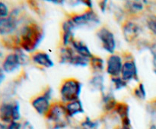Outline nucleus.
<instances>
[{
  "label": "nucleus",
  "mask_w": 156,
  "mask_h": 129,
  "mask_svg": "<svg viewBox=\"0 0 156 129\" xmlns=\"http://www.w3.org/2000/svg\"><path fill=\"white\" fill-rule=\"evenodd\" d=\"M134 95L136 96V97L139 99V100H144L146 97V88L143 83H140L138 85L137 87H136V89L134 90Z\"/></svg>",
  "instance_id": "b1692460"
},
{
  "label": "nucleus",
  "mask_w": 156,
  "mask_h": 129,
  "mask_svg": "<svg viewBox=\"0 0 156 129\" xmlns=\"http://www.w3.org/2000/svg\"><path fill=\"white\" fill-rule=\"evenodd\" d=\"M122 67H123V61L120 56L116 54H112L107 61L106 71L109 75L114 77H118L121 74Z\"/></svg>",
  "instance_id": "f8f14e48"
},
{
  "label": "nucleus",
  "mask_w": 156,
  "mask_h": 129,
  "mask_svg": "<svg viewBox=\"0 0 156 129\" xmlns=\"http://www.w3.org/2000/svg\"><path fill=\"white\" fill-rule=\"evenodd\" d=\"M121 77L126 82L135 80L139 81L138 69L133 60L126 61L123 64L121 71Z\"/></svg>",
  "instance_id": "9b49d317"
},
{
  "label": "nucleus",
  "mask_w": 156,
  "mask_h": 129,
  "mask_svg": "<svg viewBox=\"0 0 156 129\" xmlns=\"http://www.w3.org/2000/svg\"><path fill=\"white\" fill-rule=\"evenodd\" d=\"M75 27H91L98 25L100 18L93 9H88L85 12L74 15L70 18Z\"/></svg>",
  "instance_id": "423d86ee"
},
{
  "label": "nucleus",
  "mask_w": 156,
  "mask_h": 129,
  "mask_svg": "<svg viewBox=\"0 0 156 129\" xmlns=\"http://www.w3.org/2000/svg\"><path fill=\"white\" fill-rule=\"evenodd\" d=\"M76 52L73 48L65 46L61 49L60 56H59V62L61 64H71L73 57L76 55Z\"/></svg>",
  "instance_id": "6ab92c4d"
},
{
  "label": "nucleus",
  "mask_w": 156,
  "mask_h": 129,
  "mask_svg": "<svg viewBox=\"0 0 156 129\" xmlns=\"http://www.w3.org/2000/svg\"><path fill=\"white\" fill-rule=\"evenodd\" d=\"M44 33L41 27L35 23L25 25L20 30L18 36L19 48L27 53H33L44 39Z\"/></svg>",
  "instance_id": "f257e3e1"
},
{
  "label": "nucleus",
  "mask_w": 156,
  "mask_h": 129,
  "mask_svg": "<svg viewBox=\"0 0 156 129\" xmlns=\"http://www.w3.org/2000/svg\"><path fill=\"white\" fill-rule=\"evenodd\" d=\"M5 78V71H3L2 68L0 67V84L3 82V80Z\"/></svg>",
  "instance_id": "c756f323"
},
{
  "label": "nucleus",
  "mask_w": 156,
  "mask_h": 129,
  "mask_svg": "<svg viewBox=\"0 0 156 129\" xmlns=\"http://www.w3.org/2000/svg\"><path fill=\"white\" fill-rule=\"evenodd\" d=\"M111 82H112L114 87L116 90H119L123 89L127 86V82L125 81L121 77L118 76V77H114L111 78Z\"/></svg>",
  "instance_id": "5701e85b"
},
{
  "label": "nucleus",
  "mask_w": 156,
  "mask_h": 129,
  "mask_svg": "<svg viewBox=\"0 0 156 129\" xmlns=\"http://www.w3.org/2000/svg\"><path fill=\"white\" fill-rule=\"evenodd\" d=\"M7 128V125L2 122H0V129H6Z\"/></svg>",
  "instance_id": "473e14b6"
},
{
  "label": "nucleus",
  "mask_w": 156,
  "mask_h": 129,
  "mask_svg": "<svg viewBox=\"0 0 156 129\" xmlns=\"http://www.w3.org/2000/svg\"><path fill=\"white\" fill-rule=\"evenodd\" d=\"M22 129H34V127L32 126V124H30V121H26L22 124Z\"/></svg>",
  "instance_id": "cd10ccee"
},
{
  "label": "nucleus",
  "mask_w": 156,
  "mask_h": 129,
  "mask_svg": "<svg viewBox=\"0 0 156 129\" xmlns=\"http://www.w3.org/2000/svg\"><path fill=\"white\" fill-rule=\"evenodd\" d=\"M76 29L74 24L70 19L64 21L62 24V43L63 46H67L71 44L74 39V30Z\"/></svg>",
  "instance_id": "ddd939ff"
},
{
  "label": "nucleus",
  "mask_w": 156,
  "mask_h": 129,
  "mask_svg": "<svg viewBox=\"0 0 156 129\" xmlns=\"http://www.w3.org/2000/svg\"><path fill=\"white\" fill-rule=\"evenodd\" d=\"M82 87L81 82L76 79L69 78L66 80L60 87L61 100L66 103L79 100Z\"/></svg>",
  "instance_id": "7ed1b4c3"
},
{
  "label": "nucleus",
  "mask_w": 156,
  "mask_h": 129,
  "mask_svg": "<svg viewBox=\"0 0 156 129\" xmlns=\"http://www.w3.org/2000/svg\"><path fill=\"white\" fill-rule=\"evenodd\" d=\"M65 107L69 118L76 116V115H79V114H83L85 112L83 105L80 100H75V101L66 103L65 105Z\"/></svg>",
  "instance_id": "dca6fc26"
},
{
  "label": "nucleus",
  "mask_w": 156,
  "mask_h": 129,
  "mask_svg": "<svg viewBox=\"0 0 156 129\" xmlns=\"http://www.w3.org/2000/svg\"><path fill=\"white\" fill-rule=\"evenodd\" d=\"M21 118L20 105L18 101L3 102L0 105V120L4 124L18 121Z\"/></svg>",
  "instance_id": "20e7f679"
},
{
  "label": "nucleus",
  "mask_w": 156,
  "mask_h": 129,
  "mask_svg": "<svg viewBox=\"0 0 156 129\" xmlns=\"http://www.w3.org/2000/svg\"><path fill=\"white\" fill-rule=\"evenodd\" d=\"M143 2L141 1H126L125 2V8L131 14H136L142 12L144 8Z\"/></svg>",
  "instance_id": "412c9836"
},
{
  "label": "nucleus",
  "mask_w": 156,
  "mask_h": 129,
  "mask_svg": "<svg viewBox=\"0 0 156 129\" xmlns=\"http://www.w3.org/2000/svg\"><path fill=\"white\" fill-rule=\"evenodd\" d=\"M90 65L94 72L97 74H100L104 71L105 68V62L104 59H101L100 56H96L93 55L92 57L90 59Z\"/></svg>",
  "instance_id": "aec40b11"
},
{
  "label": "nucleus",
  "mask_w": 156,
  "mask_h": 129,
  "mask_svg": "<svg viewBox=\"0 0 156 129\" xmlns=\"http://www.w3.org/2000/svg\"><path fill=\"white\" fill-rule=\"evenodd\" d=\"M47 2H53V4L58 5H63L65 2V1H60V0H58V1H56V0H48Z\"/></svg>",
  "instance_id": "2f4dec72"
},
{
  "label": "nucleus",
  "mask_w": 156,
  "mask_h": 129,
  "mask_svg": "<svg viewBox=\"0 0 156 129\" xmlns=\"http://www.w3.org/2000/svg\"><path fill=\"white\" fill-rule=\"evenodd\" d=\"M99 122L98 121L91 119L88 117H86L83 121L80 124L79 129H98Z\"/></svg>",
  "instance_id": "4be33fe9"
},
{
  "label": "nucleus",
  "mask_w": 156,
  "mask_h": 129,
  "mask_svg": "<svg viewBox=\"0 0 156 129\" xmlns=\"http://www.w3.org/2000/svg\"><path fill=\"white\" fill-rule=\"evenodd\" d=\"M107 5H108V1L101 2L100 7H101V11L103 12H105V9H106V7H107Z\"/></svg>",
  "instance_id": "7c9ffc66"
},
{
  "label": "nucleus",
  "mask_w": 156,
  "mask_h": 129,
  "mask_svg": "<svg viewBox=\"0 0 156 129\" xmlns=\"http://www.w3.org/2000/svg\"><path fill=\"white\" fill-rule=\"evenodd\" d=\"M18 25L16 14L12 13L8 17L0 18V35L8 36L14 33Z\"/></svg>",
  "instance_id": "1a4fd4ad"
},
{
  "label": "nucleus",
  "mask_w": 156,
  "mask_h": 129,
  "mask_svg": "<svg viewBox=\"0 0 156 129\" xmlns=\"http://www.w3.org/2000/svg\"><path fill=\"white\" fill-rule=\"evenodd\" d=\"M53 95V90L48 87L43 95L38 96L34 99L31 105L34 110L41 115H47L50 109V100Z\"/></svg>",
  "instance_id": "0eeeda50"
},
{
  "label": "nucleus",
  "mask_w": 156,
  "mask_h": 129,
  "mask_svg": "<svg viewBox=\"0 0 156 129\" xmlns=\"http://www.w3.org/2000/svg\"><path fill=\"white\" fill-rule=\"evenodd\" d=\"M152 66H153V71L156 74V53H152Z\"/></svg>",
  "instance_id": "c85d7f7f"
},
{
  "label": "nucleus",
  "mask_w": 156,
  "mask_h": 129,
  "mask_svg": "<svg viewBox=\"0 0 156 129\" xmlns=\"http://www.w3.org/2000/svg\"><path fill=\"white\" fill-rule=\"evenodd\" d=\"M147 27L154 34L156 35V17L150 16L147 20Z\"/></svg>",
  "instance_id": "393cba45"
},
{
  "label": "nucleus",
  "mask_w": 156,
  "mask_h": 129,
  "mask_svg": "<svg viewBox=\"0 0 156 129\" xmlns=\"http://www.w3.org/2000/svg\"><path fill=\"white\" fill-rule=\"evenodd\" d=\"M26 58L21 48H16L15 52L9 53L2 62V68L6 73H12L17 71L21 65L25 63Z\"/></svg>",
  "instance_id": "39448f33"
},
{
  "label": "nucleus",
  "mask_w": 156,
  "mask_h": 129,
  "mask_svg": "<svg viewBox=\"0 0 156 129\" xmlns=\"http://www.w3.org/2000/svg\"><path fill=\"white\" fill-rule=\"evenodd\" d=\"M123 34L125 40L132 42L138 38L141 33L142 28L133 21H126L123 25Z\"/></svg>",
  "instance_id": "9d476101"
},
{
  "label": "nucleus",
  "mask_w": 156,
  "mask_h": 129,
  "mask_svg": "<svg viewBox=\"0 0 156 129\" xmlns=\"http://www.w3.org/2000/svg\"><path fill=\"white\" fill-rule=\"evenodd\" d=\"M72 47L74 49V51L79 55L82 57L85 58V59H91L93 55L91 54V50L89 49L88 46L81 40H76L75 39L73 42L71 43Z\"/></svg>",
  "instance_id": "2eb2a0df"
},
{
  "label": "nucleus",
  "mask_w": 156,
  "mask_h": 129,
  "mask_svg": "<svg viewBox=\"0 0 156 129\" xmlns=\"http://www.w3.org/2000/svg\"><path fill=\"white\" fill-rule=\"evenodd\" d=\"M155 107H156V103H155Z\"/></svg>",
  "instance_id": "f704fd0d"
},
{
  "label": "nucleus",
  "mask_w": 156,
  "mask_h": 129,
  "mask_svg": "<svg viewBox=\"0 0 156 129\" xmlns=\"http://www.w3.org/2000/svg\"><path fill=\"white\" fill-rule=\"evenodd\" d=\"M46 118L48 129H63L69 124V117L66 110L65 105L59 103L50 106Z\"/></svg>",
  "instance_id": "f03ea898"
},
{
  "label": "nucleus",
  "mask_w": 156,
  "mask_h": 129,
  "mask_svg": "<svg viewBox=\"0 0 156 129\" xmlns=\"http://www.w3.org/2000/svg\"><path fill=\"white\" fill-rule=\"evenodd\" d=\"M31 59L35 64L41 67H44V68H50L54 65L50 56L47 53H44V52L34 53L32 56Z\"/></svg>",
  "instance_id": "4468645a"
},
{
  "label": "nucleus",
  "mask_w": 156,
  "mask_h": 129,
  "mask_svg": "<svg viewBox=\"0 0 156 129\" xmlns=\"http://www.w3.org/2000/svg\"><path fill=\"white\" fill-rule=\"evenodd\" d=\"M9 15V10L5 3L0 2V18H5Z\"/></svg>",
  "instance_id": "a878e982"
},
{
  "label": "nucleus",
  "mask_w": 156,
  "mask_h": 129,
  "mask_svg": "<svg viewBox=\"0 0 156 129\" xmlns=\"http://www.w3.org/2000/svg\"><path fill=\"white\" fill-rule=\"evenodd\" d=\"M6 129H22V124L18 121H14L8 124Z\"/></svg>",
  "instance_id": "bb28decb"
},
{
  "label": "nucleus",
  "mask_w": 156,
  "mask_h": 129,
  "mask_svg": "<svg viewBox=\"0 0 156 129\" xmlns=\"http://www.w3.org/2000/svg\"><path fill=\"white\" fill-rule=\"evenodd\" d=\"M97 36L101 42L104 49L113 54L116 49V39L114 33L107 27H103L97 32Z\"/></svg>",
  "instance_id": "6e6552de"
},
{
  "label": "nucleus",
  "mask_w": 156,
  "mask_h": 129,
  "mask_svg": "<svg viewBox=\"0 0 156 129\" xmlns=\"http://www.w3.org/2000/svg\"><path fill=\"white\" fill-rule=\"evenodd\" d=\"M149 129H156V125H155V124H152V125L150 126Z\"/></svg>",
  "instance_id": "72a5a7b5"
},
{
  "label": "nucleus",
  "mask_w": 156,
  "mask_h": 129,
  "mask_svg": "<svg viewBox=\"0 0 156 129\" xmlns=\"http://www.w3.org/2000/svg\"><path fill=\"white\" fill-rule=\"evenodd\" d=\"M90 88L91 90L94 91H100L103 93L105 90V86H104V77L100 74H97L93 76L90 79L88 82Z\"/></svg>",
  "instance_id": "a211bd4d"
},
{
  "label": "nucleus",
  "mask_w": 156,
  "mask_h": 129,
  "mask_svg": "<svg viewBox=\"0 0 156 129\" xmlns=\"http://www.w3.org/2000/svg\"><path fill=\"white\" fill-rule=\"evenodd\" d=\"M102 102H103L104 108L107 112L114 111V108L117 104L115 97L111 92H108L107 93H105V92L102 93Z\"/></svg>",
  "instance_id": "f3484780"
}]
</instances>
